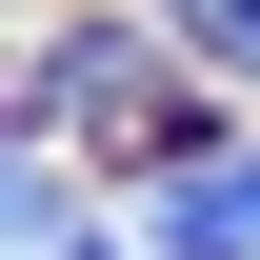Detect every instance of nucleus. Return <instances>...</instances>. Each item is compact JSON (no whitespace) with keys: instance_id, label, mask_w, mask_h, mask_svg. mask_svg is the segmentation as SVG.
Returning <instances> with one entry per match:
<instances>
[{"instance_id":"nucleus-1","label":"nucleus","mask_w":260,"mask_h":260,"mask_svg":"<svg viewBox=\"0 0 260 260\" xmlns=\"http://www.w3.org/2000/svg\"><path fill=\"white\" fill-rule=\"evenodd\" d=\"M160 260H260V140H180L160 160Z\"/></svg>"},{"instance_id":"nucleus-2","label":"nucleus","mask_w":260,"mask_h":260,"mask_svg":"<svg viewBox=\"0 0 260 260\" xmlns=\"http://www.w3.org/2000/svg\"><path fill=\"white\" fill-rule=\"evenodd\" d=\"M180 40H200V60H240V80H260V0H180Z\"/></svg>"}]
</instances>
